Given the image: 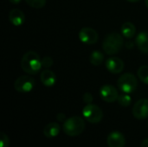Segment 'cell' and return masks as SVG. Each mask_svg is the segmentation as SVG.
<instances>
[{"mask_svg":"<svg viewBox=\"0 0 148 147\" xmlns=\"http://www.w3.org/2000/svg\"><path fill=\"white\" fill-rule=\"evenodd\" d=\"M42 67L40 55L35 51L26 52L21 59V68L26 74L36 75Z\"/></svg>","mask_w":148,"mask_h":147,"instance_id":"cell-1","label":"cell"},{"mask_svg":"<svg viewBox=\"0 0 148 147\" xmlns=\"http://www.w3.org/2000/svg\"><path fill=\"white\" fill-rule=\"evenodd\" d=\"M124 45L123 37L118 33H110L106 36L102 42L104 52L108 55L118 54Z\"/></svg>","mask_w":148,"mask_h":147,"instance_id":"cell-2","label":"cell"},{"mask_svg":"<svg viewBox=\"0 0 148 147\" xmlns=\"http://www.w3.org/2000/svg\"><path fill=\"white\" fill-rule=\"evenodd\" d=\"M85 129V121L79 116H73L63 122L62 130L68 136L76 137L83 133Z\"/></svg>","mask_w":148,"mask_h":147,"instance_id":"cell-3","label":"cell"},{"mask_svg":"<svg viewBox=\"0 0 148 147\" xmlns=\"http://www.w3.org/2000/svg\"><path fill=\"white\" fill-rule=\"evenodd\" d=\"M117 85L121 92L125 94H132L138 87V80L134 75L131 73H126L118 79Z\"/></svg>","mask_w":148,"mask_h":147,"instance_id":"cell-4","label":"cell"},{"mask_svg":"<svg viewBox=\"0 0 148 147\" xmlns=\"http://www.w3.org/2000/svg\"><path fill=\"white\" fill-rule=\"evenodd\" d=\"M82 115L84 119L91 124H98L103 119L102 110L96 105L87 104L82 109Z\"/></svg>","mask_w":148,"mask_h":147,"instance_id":"cell-5","label":"cell"},{"mask_svg":"<svg viewBox=\"0 0 148 147\" xmlns=\"http://www.w3.org/2000/svg\"><path fill=\"white\" fill-rule=\"evenodd\" d=\"M35 85L36 81L33 77L28 75H22L16 80L14 83V88L18 93H29L33 90Z\"/></svg>","mask_w":148,"mask_h":147,"instance_id":"cell-6","label":"cell"},{"mask_svg":"<svg viewBox=\"0 0 148 147\" xmlns=\"http://www.w3.org/2000/svg\"><path fill=\"white\" fill-rule=\"evenodd\" d=\"M98 38L99 36L97 31L89 27H84L79 32V39L85 44H95L98 41Z\"/></svg>","mask_w":148,"mask_h":147,"instance_id":"cell-7","label":"cell"},{"mask_svg":"<svg viewBox=\"0 0 148 147\" xmlns=\"http://www.w3.org/2000/svg\"><path fill=\"white\" fill-rule=\"evenodd\" d=\"M100 95L101 99L108 103H113L118 100L119 94L118 90L112 85H104L101 88L100 90Z\"/></svg>","mask_w":148,"mask_h":147,"instance_id":"cell-8","label":"cell"},{"mask_svg":"<svg viewBox=\"0 0 148 147\" xmlns=\"http://www.w3.org/2000/svg\"><path fill=\"white\" fill-rule=\"evenodd\" d=\"M133 115L138 120H145L148 118V99L138 101L133 107Z\"/></svg>","mask_w":148,"mask_h":147,"instance_id":"cell-9","label":"cell"},{"mask_svg":"<svg viewBox=\"0 0 148 147\" xmlns=\"http://www.w3.org/2000/svg\"><path fill=\"white\" fill-rule=\"evenodd\" d=\"M106 68L112 74H120L125 68L124 62L116 56H111L106 61Z\"/></svg>","mask_w":148,"mask_h":147,"instance_id":"cell-10","label":"cell"},{"mask_svg":"<svg viewBox=\"0 0 148 147\" xmlns=\"http://www.w3.org/2000/svg\"><path fill=\"white\" fill-rule=\"evenodd\" d=\"M107 142L108 147H125L126 146V139L124 135L117 131L109 133Z\"/></svg>","mask_w":148,"mask_h":147,"instance_id":"cell-11","label":"cell"},{"mask_svg":"<svg viewBox=\"0 0 148 147\" xmlns=\"http://www.w3.org/2000/svg\"><path fill=\"white\" fill-rule=\"evenodd\" d=\"M9 19L12 25L21 26L25 22L24 13L19 9H13L9 13Z\"/></svg>","mask_w":148,"mask_h":147,"instance_id":"cell-12","label":"cell"},{"mask_svg":"<svg viewBox=\"0 0 148 147\" xmlns=\"http://www.w3.org/2000/svg\"><path fill=\"white\" fill-rule=\"evenodd\" d=\"M135 43L139 49L144 53L148 55V32L142 31L138 34L135 38Z\"/></svg>","mask_w":148,"mask_h":147,"instance_id":"cell-13","label":"cell"},{"mask_svg":"<svg viewBox=\"0 0 148 147\" xmlns=\"http://www.w3.org/2000/svg\"><path fill=\"white\" fill-rule=\"evenodd\" d=\"M40 79L42 83L45 87H52L56 84V74L49 69H44L40 75Z\"/></svg>","mask_w":148,"mask_h":147,"instance_id":"cell-14","label":"cell"},{"mask_svg":"<svg viewBox=\"0 0 148 147\" xmlns=\"http://www.w3.org/2000/svg\"><path fill=\"white\" fill-rule=\"evenodd\" d=\"M61 131V126L56 122H51L45 126L43 128V134L46 138H55L56 137Z\"/></svg>","mask_w":148,"mask_h":147,"instance_id":"cell-15","label":"cell"},{"mask_svg":"<svg viewBox=\"0 0 148 147\" xmlns=\"http://www.w3.org/2000/svg\"><path fill=\"white\" fill-rule=\"evenodd\" d=\"M121 34L126 38H132L136 34V27L130 22H126L121 26Z\"/></svg>","mask_w":148,"mask_h":147,"instance_id":"cell-16","label":"cell"},{"mask_svg":"<svg viewBox=\"0 0 148 147\" xmlns=\"http://www.w3.org/2000/svg\"><path fill=\"white\" fill-rule=\"evenodd\" d=\"M89 61H90V63L92 65L100 66L102 64V62L104 61V55L101 51L95 50V51L91 53L90 57H89Z\"/></svg>","mask_w":148,"mask_h":147,"instance_id":"cell-17","label":"cell"},{"mask_svg":"<svg viewBox=\"0 0 148 147\" xmlns=\"http://www.w3.org/2000/svg\"><path fill=\"white\" fill-rule=\"evenodd\" d=\"M138 77L144 84L148 85V66H141L138 69Z\"/></svg>","mask_w":148,"mask_h":147,"instance_id":"cell-18","label":"cell"},{"mask_svg":"<svg viewBox=\"0 0 148 147\" xmlns=\"http://www.w3.org/2000/svg\"><path fill=\"white\" fill-rule=\"evenodd\" d=\"M117 101L122 107H129L131 105V102H132V98L130 97L129 94L124 93L123 94L119 95Z\"/></svg>","mask_w":148,"mask_h":147,"instance_id":"cell-19","label":"cell"},{"mask_svg":"<svg viewBox=\"0 0 148 147\" xmlns=\"http://www.w3.org/2000/svg\"><path fill=\"white\" fill-rule=\"evenodd\" d=\"M27 4L35 9H42L46 4V0H25Z\"/></svg>","mask_w":148,"mask_h":147,"instance_id":"cell-20","label":"cell"},{"mask_svg":"<svg viewBox=\"0 0 148 147\" xmlns=\"http://www.w3.org/2000/svg\"><path fill=\"white\" fill-rule=\"evenodd\" d=\"M0 147H8L10 145V139L9 137L3 133H0Z\"/></svg>","mask_w":148,"mask_h":147,"instance_id":"cell-21","label":"cell"},{"mask_svg":"<svg viewBox=\"0 0 148 147\" xmlns=\"http://www.w3.org/2000/svg\"><path fill=\"white\" fill-rule=\"evenodd\" d=\"M42 67L46 68H50L53 65V59L50 56H44L42 58Z\"/></svg>","mask_w":148,"mask_h":147,"instance_id":"cell-22","label":"cell"},{"mask_svg":"<svg viewBox=\"0 0 148 147\" xmlns=\"http://www.w3.org/2000/svg\"><path fill=\"white\" fill-rule=\"evenodd\" d=\"M82 100L85 103L87 104H91L93 101V95L90 93H85L82 96Z\"/></svg>","mask_w":148,"mask_h":147,"instance_id":"cell-23","label":"cell"},{"mask_svg":"<svg viewBox=\"0 0 148 147\" xmlns=\"http://www.w3.org/2000/svg\"><path fill=\"white\" fill-rule=\"evenodd\" d=\"M57 120L60 122H64L66 120V116L64 113H58L57 114Z\"/></svg>","mask_w":148,"mask_h":147,"instance_id":"cell-24","label":"cell"},{"mask_svg":"<svg viewBox=\"0 0 148 147\" xmlns=\"http://www.w3.org/2000/svg\"><path fill=\"white\" fill-rule=\"evenodd\" d=\"M140 147H148V139H146L142 141Z\"/></svg>","mask_w":148,"mask_h":147,"instance_id":"cell-25","label":"cell"},{"mask_svg":"<svg viewBox=\"0 0 148 147\" xmlns=\"http://www.w3.org/2000/svg\"><path fill=\"white\" fill-rule=\"evenodd\" d=\"M11 3H14V4H17L21 2V0H9Z\"/></svg>","mask_w":148,"mask_h":147,"instance_id":"cell-26","label":"cell"},{"mask_svg":"<svg viewBox=\"0 0 148 147\" xmlns=\"http://www.w3.org/2000/svg\"><path fill=\"white\" fill-rule=\"evenodd\" d=\"M127 1H128L130 3H136V2H139L140 0H127Z\"/></svg>","mask_w":148,"mask_h":147,"instance_id":"cell-27","label":"cell"},{"mask_svg":"<svg viewBox=\"0 0 148 147\" xmlns=\"http://www.w3.org/2000/svg\"><path fill=\"white\" fill-rule=\"evenodd\" d=\"M145 3H146V5H147V7L148 8V0H145Z\"/></svg>","mask_w":148,"mask_h":147,"instance_id":"cell-28","label":"cell"}]
</instances>
